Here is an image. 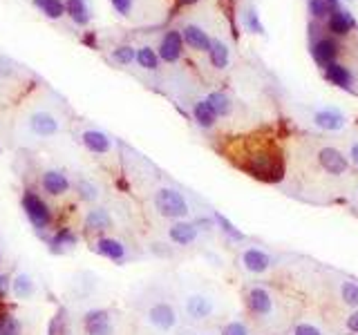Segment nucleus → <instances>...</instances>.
<instances>
[{"instance_id":"nucleus-30","label":"nucleus","mask_w":358,"mask_h":335,"mask_svg":"<svg viewBox=\"0 0 358 335\" xmlns=\"http://www.w3.org/2000/svg\"><path fill=\"white\" fill-rule=\"evenodd\" d=\"M34 5L41 9V12L47 18H52V20H58L65 14V3H63V0H34Z\"/></svg>"},{"instance_id":"nucleus-14","label":"nucleus","mask_w":358,"mask_h":335,"mask_svg":"<svg viewBox=\"0 0 358 335\" xmlns=\"http://www.w3.org/2000/svg\"><path fill=\"white\" fill-rule=\"evenodd\" d=\"M85 335H114V324L110 318V311L105 309H92L83 318Z\"/></svg>"},{"instance_id":"nucleus-41","label":"nucleus","mask_w":358,"mask_h":335,"mask_svg":"<svg viewBox=\"0 0 358 335\" xmlns=\"http://www.w3.org/2000/svg\"><path fill=\"white\" fill-rule=\"evenodd\" d=\"M9 284H12V280H9V275H5V273H0V300H3V298L7 295Z\"/></svg>"},{"instance_id":"nucleus-45","label":"nucleus","mask_w":358,"mask_h":335,"mask_svg":"<svg viewBox=\"0 0 358 335\" xmlns=\"http://www.w3.org/2000/svg\"><path fill=\"white\" fill-rule=\"evenodd\" d=\"M204 335H208V333H204Z\"/></svg>"},{"instance_id":"nucleus-44","label":"nucleus","mask_w":358,"mask_h":335,"mask_svg":"<svg viewBox=\"0 0 358 335\" xmlns=\"http://www.w3.org/2000/svg\"><path fill=\"white\" fill-rule=\"evenodd\" d=\"M0 266H3V252H0Z\"/></svg>"},{"instance_id":"nucleus-1","label":"nucleus","mask_w":358,"mask_h":335,"mask_svg":"<svg viewBox=\"0 0 358 335\" xmlns=\"http://www.w3.org/2000/svg\"><path fill=\"white\" fill-rule=\"evenodd\" d=\"M307 121L316 132H323V135H338V132H345L347 126H350L347 112L338 105H316L309 110Z\"/></svg>"},{"instance_id":"nucleus-26","label":"nucleus","mask_w":358,"mask_h":335,"mask_svg":"<svg viewBox=\"0 0 358 335\" xmlns=\"http://www.w3.org/2000/svg\"><path fill=\"white\" fill-rule=\"evenodd\" d=\"M206 101H208V105L213 108L217 119H220V117H228L233 112V101H231V96L224 94V92H211V94L206 96Z\"/></svg>"},{"instance_id":"nucleus-9","label":"nucleus","mask_w":358,"mask_h":335,"mask_svg":"<svg viewBox=\"0 0 358 335\" xmlns=\"http://www.w3.org/2000/svg\"><path fill=\"white\" fill-rule=\"evenodd\" d=\"M325 32L332 34L334 38H347L356 27V18L352 16V12L343 5H336L330 16L325 18Z\"/></svg>"},{"instance_id":"nucleus-43","label":"nucleus","mask_w":358,"mask_h":335,"mask_svg":"<svg viewBox=\"0 0 358 335\" xmlns=\"http://www.w3.org/2000/svg\"><path fill=\"white\" fill-rule=\"evenodd\" d=\"M354 197H356V206H358V186H356V190H354Z\"/></svg>"},{"instance_id":"nucleus-10","label":"nucleus","mask_w":358,"mask_h":335,"mask_svg":"<svg viewBox=\"0 0 358 335\" xmlns=\"http://www.w3.org/2000/svg\"><path fill=\"white\" fill-rule=\"evenodd\" d=\"M217 311V304L211 295H206V293H191V295H186L184 300V313L188 320L193 322H204L208 318H213Z\"/></svg>"},{"instance_id":"nucleus-2","label":"nucleus","mask_w":358,"mask_h":335,"mask_svg":"<svg viewBox=\"0 0 358 335\" xmlns=\"http://www.w3.org/2000/svg\"><path fill=\"white\" fill-rule=\"evenodd\" d=\"M316 164L332 179H347L352 175V166L347 161V155L332 144H323L316 148Z\"/></svg>"},{"instance_id":"nucleus-42","label":"nucleus","mask_w":358,"mask_h":335,"mask_svg":"<svg viewBox=\"0 0 358 335\" xmlns=\"http://www.w3.org/2000/svg\"><path fill=\"white\" fill-rule=\"evenodd\" d=\"M325 3H330L332 7H336V5H343V3H341V0H325Z\"/></svg>"},{"instance_id":"nucleus-12","label":"nucleus","mask_w":358,"mask_h":335,"mask_svg":"<svg viewBox=\"0 0 358 335\" xmlns=\"http://www.w3.org/2000/svg\"><path fill=\"white\" fill-rule=\"evenodd\" d=\"M323 76L330 85L338 87V89H345V92L354 94L356 92V74L354 69L350 65L341 63V60H336V63H332L330 67L323 69Z\"/></svg>"},{"instance_id":"nucleus-23","label":"nucleus","mask_w":358,"mask_h":335,"mask_svg":"<svg viewBox=\"0 0 358 335\" xmlns=\"http://www.w3.org/2000/svg\"><path fill=\"white\" fill-rule=\"evenodd\" d=\"M112 228V217L105 208H92L85 215V230L87 232H103Z\"/></svg>"},{"instance_id":"nucleus-34","label":"nucleus","mask_w":358,"mask_h":335,"mask_svg":"<svg viewBox=\"0 0 358 335\" xmlns=\"http://www.w3.org/2000/svg\"><path fill=\"white\" fill-rule=\"evenodd\" d=\"M76 192L83 201H96V197H99V188L87 179H78L76 181Z\"/></svg>"},{"instance_id":"nucleus-28","label":"nucleus","mask_w":358,"mask_h":335,"mask_svg":"<svg viewBox=\"0 0 358 335\" xmlns=\"http://www.w3.org/2000/svg\"><path fill=\"white\" fill-rule=\"evenodd\" d=\"M135 60H137L139 67L148 69V72H153V69L159 67V56H157V52L153 47H139L135 52Z\"/></svg>"},{"instance_id":"nucleus-15","label":"nucleus","mask_w":358,"mask_h":335,"mask_svg":"<svg viewBox=\"0 0 358 335\" xmlns=\"http://www.w3.org/2000/svg\"><path fill=\"white\" fill-rule=\"evenodd\" d=\"M182 49H184V40H182V32H177V29H171V32H166L162 43H159V49H157V56L166 60V63H177L179 56H182Z\"/></svg>"},{"instance_id":"nucleus-13","label":"nucleus","mask_w":358,"mask_h":335,"mask_svg":"<svg viewBox=\"0 0 358 335\" xmlns=\"http://www.w3.org/2000/svg\"><path fill=\"white\" fill-rule=\"evenodd\" d=\"M27 128L38 139H49L58 132V119L47 110H36L27 119Z\"/></svg>"},{"instance_id":"nucleus-21","label":"nucleus","mask_w":358,"mask_h":335,"mask_svg":"<svg viewBox=\"0 0 358 335\" xmlns=\"http://www.w3.org/2000/svg\"><path fill=\"white\" fill-rule=\"evenodd\" d=\"M9 289H12L14 298H18V300H32L36 293V282L29 273L23 270V273H16V277L12 280V284H9Z\"/></svg>"},{"instance_id":"nucleus-11","label":"nucleus","mask_w":358,"mask_h":335,"mask_svg":"<svg viewBox=\"0 0 358 335\" xmlns=\"http://www.w3.org/2000/svg\"><path fill=\"white\" fill-rule=\"evenodd\" d=\"M148 322H151V327L159 329V331H173L177 324H179V313L177 309L173 307L171 302H155L151 304V309L146 313Z\"/></svg>"},{"instance_id":"nucleus-25","label":"nucleus","mask_w":358,"mask_h":335,"mask_svg":"<svg viewBox=\"0 0 358 335\" xmlns=\"http://www.w3.org/2000/svg\"><path fill=\"white\" fill-rule=\"evenodd\" d=\"M193 117L197 121V126L204 128V130H211L217 123V114L213 112V108L208 105L206 98H200L197 103L193 105Z\"/></svg>"},{"instance_id":"nucleus-20","label":"nucleus","mask_w":358,"mask_h":335,"mask_svg":"<svg viewBox=\"0 0 358 335\" xmlns=\"http://www.w3.org/2000/svg\"><path fill=\"white\" fill-rule=\"evenodd\" d=\"M240 23L244 27V32L255 34V36H264V25H262V18H260V14H257L255 5H251V3L242 5V9H240Z\"/></svg>"},{"instance_id":"nucleus-24","label":"nucleus","mask_w":358,"mask_h":335,"mask_svg":"<svg viewBox=\"0 0 358 335\" xmlns=\"http://www.w3.org/2000/svg\"><path fill=\"white\" fill-rule=\"evenodd\" d=\"M96 252L112 261H123L126 259V246L119 239L112 237H101L96 241Z\"/></svg>"},{"instance_id":"nucleus-19","label":"nucleus","mask_w":358,"mask_h":335,"mask_svg":"<svg viewBox=\"0 0 358 335\" xmlns=\"http://www.w3.org/2000/svg\"><path fill=\"white\" fill-rule=\"evenodd\" d=\"M81 141L90 152H94V155H105V152H110V148H112V139L101 130H85L81 135Z\"/></svg>"},{"instance_id":"nucleus-17","label":"nucleus","mask_w":358,"mask_h":335,"mask_svg":"<svg viewBox=\"0 0 358 335\" xmlns=\"http://www.w3.org/2000/svg\"><path fill=\"white\" fill-rule=\"evenodd\" d=\"M41 186L47 195L52 197H61L69 190V179L63 170H45L41 177Z\"/></svg>"},{"instance_id":"nucleus-7","label":"nucleus","mask_w":358,"mask_h":335,"mask_svg":"<svg viewBox=\"0 0 358 335\" xmlns=\"http://www.w3.org/2000/svg\"><path fill=\"white\" fill-rule=\"evenodd\" d=\"M332 293L334 300L345 309H358V280L345 273H334L332 277Z\"/></svg>"},{"instance_id":"nucleus-35","label":"nucleus","mask_w":358,"mask_h":335,"mask_svg":"<svg viewBox=\"0 0 358 335\" xmlns=\"http://www.w3.org/2000/svg\"><path fill=\"white\" fill-rule=\"evenodd\" d=\"M217 223H220V228L226 232V235L228 237H231V239H235V241H242L244 239V232H240V230H237L235 226H233V223L231 221H228L224 215H220V212H215V217H213Z\"/></svg>"},{"instance_id":"nucleus-4","label":"nucleus","mask_w":358,"mask_h":335,"mask_svg":"<svg viewBox=\"0 0 358 335\" xmlns=\"http://www.w3.org/2000/svg\"><path fill=\"white\" fill-rule=\"evenodd\" d=\"M155 208L162 217L166 219H186L191 215V204L186 201V197L175 188H159L155 192Z\"/></svg>"},{"instance_id":"nucleus-38","label":"nucleus","mask_w":358,"mask_h":335,"mask_svg":"<svg viewBox=\"0 0 358 335\" xmlns=\"http://www.w3.org/2000/svg\"><path fill=\"white\" fill-rule=\"evenodd\" d=\"M343 329H345V333H350V335H358V309L347 313Z\"/></svg>"},{"instance_id":"nucleus-29","label":"nucleus","mask_w":358,"mask_h":335,"mask_svg":"<svg viewBox=\"0 0 358 335\" xmlns=\"http://www.w3.org/2000/svg\"><path fill=\"white\" fill-rule=\"evenodd\" d=\"M49 246H52L54 252H61L69 246H76V235L69 228H61L52 239H49Z\"/></svg>"},{"instance_id":"nucleus-40","label":"nucleus","mask_w":358,"mask_h":335,"mask_svg":"<svg viewBox=\"0 0 358 335\" xmlns=\"http://www.w3.org/2000/svg\"><path fill=\"white\" fill-rule=\"evenodd\" d=\"M112 7H114V12H117V14H121V16H130L133 7H135V0H112Z\"/></svg>"},{"instance_id":"nucleus-31","label":"nucleus","mask_w":358,"mask_h":335,"mask_svg":"<svg viewBox=\"0 0 358 335\" xmlns=\"http://www.w3.org/2000/svg\"><path fill=\"white\" fill-rule=\"evenodd\" d=\"M332 5L325 3V0H307V12H309V16L314 18V23H325V18L330 16L332 12Z\"/></svg>"},{"instance_id":"nucleus-37","label":"nucleus","mask_w":358,"mask_h":335,"mask_svg":"<svg viewBox=\"0 0 358 335\" xmlns=\"http://www.w3.org/2000/svg\"><path fill=\"white\" fill-rule=\"evenodd\" d=\"M222 335H251V331H248V327L244 322L240 320H231L226 322L222 327Z\"/></svg>"},{"instance_id":"nucleus-18","label":"nucleus","mask_w":358,"mask_h":335,"mask_svg":"<svg viewBox=\"0 0 358 335\" xmlns=\"http://www.w3.org/2000/svg\"><path fill=\"white\" fill-rule=\"evenodd\" d=\"M182 40H184V45L195 49V52H208L213 38L208 36L206 29H202L200 25H186L182 29Z\"/></svg>"},{"instance_id":"nucleus-5","label":"nucleus","mask_w":358,"mask_h":335,"mask_svg":"<svg viewBox=\"0 0 358 335\" xmlns=\"http://www.w3.org/2000/svg\"><path fill=\"white\" fill-rule=\"evenodd\" d=\"M309 52H312V58L316 60V65L321 67V72H323L325 67H330L332 63H336L338 56H341V43H338V38H334L332 34H327L325 29L316 34L314 27H312Z\"/></svg>"},{"instance_id":"nucleus-3","label":"nucleus","mask_w":358,"mask_h":335,"mask_svg":"<svg viewBox=\"0 0 358 335\" xmlns=\"http://www.w3.org/2000/svg\"><path fill=\"white\" fill-rule=\"evenodd\" d=\"M244 300H246L248 313H251L255 320L268 322V320H273L278 316V300H275V295L266 286H260V284H253V286H248Z\"/></svg>"},{"instance_id":"nucleus-16","label":"nucleus","mask_w":358,"mask_h":335,"mask_svg":"<svg viewBox=\"0 0 358 335\" xmlns=\"http://www.w3.org/2000/svg\"><path fill=\"white\" fill-rule=\"evenodd\" d=\"M168 237H171V241L177 243V246H191V243H195L197 237H200V228H197L195 221L179 219L173 223L171 230H168Z\"/></svg>"},{"instance_id":"nucleus-33","label":"nucleus","mask_w":358,"mask_h":335,"mask_svg":"<svg viewBox=\"0 0 358 335\" xmlns=\"http://www.w3.org/2000/svg\"><path fill=\"white\" fill-rule=\"evenodd\" d=\"M289 335H330V333H327L321 324L309 322V320H300L291 327Z\"/></svg>"},{"instance_id":"nucleus-27","label":"nucleus","mask_w":358,"mask_h":335,"mask_svg":"<svg viewBox=\"0 0 358 335\" xmlns=\"http://www.w3.org/2000/svg\"><path fill=\"white\" fill-rule=\"evenodd\" d=\"M65 14L81 27L87 25V20H90V12H87L85 0H65Z\"/></svg>"},{"instance_id":"nucleus-32","label":"nucleus","mask_w":358,"mask_h":335,"mask_svg":"<svg viewBox=\"0 0 358 335\" xmlns=\"http://www.w3.org/2000/svg\"><path fill=\"white\" fill-rule=\"evenodd\" d=\"M0 335H23V322L12 313H0Z\"/></svg>"},{"instance_id":"nucleus-36","label":"nucleus","mask_w":358,"mask_h":335,"mask_svg":"<svg viewBox=\"0 0 358 335\" xmlns=\"http://www.w3.org/2000/svg\"><path fill=\"white\" fill-rule=\"evenodd\" d=\"M135 52H137L135 47L121 45V47H117L114 52H112V58L117 60V63H121V65H130V63H135Z\"/></svg>"},{"instance_id":"nucleus-22","label":"nucleus","mask_w":358,"mask_h":335,"mask_svg":"<svg viewBox=\"0 0 358 335\" xmlns=\"http://www.w3.org/2000/svg\"><path fill=\"white\" fill-rule=\"evenodd\" d=\"M208 58H211V65L215 69H226L231 63V47H228L224 40L213 38L211 40V49H208Z\"/></svg>"},{"instance_id":"nucleus-6","label":"nucleus","mask_w":358,"mask_h":335,"mask_svg":"<svg viewBox=\"0 0 358 335\" xmlns=\"http://www.w3.org/2000/svg\"><path fill=\"white\" fill-rule=\"evenodd\" d=\"M23 210L29 223H32L36 230H45L52 226V208H49L34 190H27L23 195Z\"/></svg>"},{"instance_id":"nucleus-39","label":"nucleus","mask_w":358,"mask_h":335,"mask_svg":"<svg viewBox=\"0 0 358 335\" xmlns=\"http://www.w3.org/2000/svg\"><path fill=\"white\" fill-rule=\"evenodd\" d=\"M347 161H350V166H352V170H358V137H354L352 141H350V146H347Z\"/></svg>"},{"instance_id":"nucleus-8","label":"nucleus","mask_w":358,"mask_h":335,"mask_svg":"<svg viewBox=\"0 0 358 335\" xmlns=\"http://www.w3.org/2000/svg\"><path fill=\"white\" fill-rule=\"evenodd\" d=\"M240 268L246 270L248 275H264L273 268L275 259L268 255L264 248H257V246H246L240 252Z\"/></svg>"}]
</instances>
